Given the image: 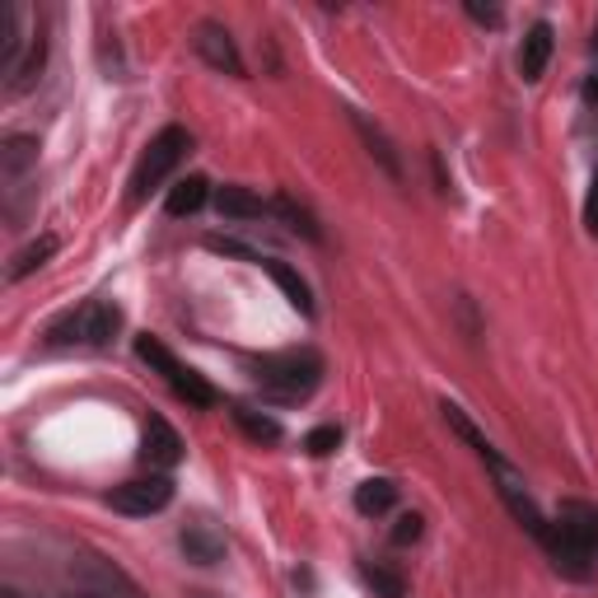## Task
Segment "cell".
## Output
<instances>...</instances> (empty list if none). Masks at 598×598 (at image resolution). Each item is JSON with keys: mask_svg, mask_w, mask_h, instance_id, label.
Here are the masks:
<instances>
[{"mask_svg": "<svg viewBox=\"0 0 598 598\" xmlns=\"http://www.w3.org/2000/svg\"><path fill=\"white\" fill-rule=\"evenodd\" d=\"M543 547H547L551 566H557L561 575H570V580H589L594 551H598V509L575 505V501L561 505V519L547 524Z\"/></svg>", "mask_w": 598, "mask_h": 598, "instance_id": "1", "label": "cell"}, {"mask_svg": "<svg viewBox=\"0 0 598 598\" xmlns=\"http://www.w3.org/2000/svg\"><path fill=\"white\" fill-rule=\"evenodd\" d=\"M252 379L276 398H305V393L318 389V379H323V360H318L313 351L262 355V360H252Z\"/></svg>", "mask_w": 598, "mask_h": 598, "instance_id": "2", "label": "cell"}, {"mask_svg": "<svg viewBox=\"0 0 598 598\" xmlns=\"http://www.w3.org/2000/svg\"><path fill=\"white\" fill-rule=\"evenodd\" d=\"M187 150H192V132H187V126H164V132L145 145V155H141L136 174H132V202H145L150 192H155L187 159Z\"/></svg>", "mask_w": 598, "mask_h": 598, "instance_id": "3", "label": "cell"}, {"mask_svg": "<svg viewBox=\"0 0 598 598\" xmlns=\"http://www.w3.org/2000/svg\"><path fill=\"white\" fill-rule=\"evenodd\" d=\"M136 355H141L155 374H164V383H168V389H174L183 402H192V408H216V389H210V383H206L197 370H187L159 337H136Z\"/></svg>", "mask_w": 598, "mask_h": 598, "instance_id": "4", "label": "cell"}, {"mask_svg": "<svg viewBox=\"0 0 598 598\" xmlns=\"http://www.w3.org/2000/svg\"><path fill=\"white\" fill-rule=\"evenodd\" d=\"M117 328H122V309L109 305V299H94L80 313H66L61 323H52L48 341L52 347H109Z\"/></svg>", "mask_w": 598, "mask_h": 598, "instance_id": "5", "label": "cell"}, {"mask_svg": "<svg viewBox=\"0 0 598 598\" xmlns=\"http://www.w3.org/2000/svg\"><path fill=\"white\" fill-rule=\"evenodd\" d=\"M482 463L491 467V477H496V496L505 501V509H509V515H515V524H519V528H528L533 538L543 543V533H547V515L538 509V501L528 496L524 477H519L515 467H509V463L501 458V448H496V444H491V448H482Z\"/></svg>", "mask_w": 598, "mask_h": 598, "instance_id": "6", "label": "cell"}, {"mask_svg": "<svg viewBox=\"0 0 598 598\" xmlns=\"http://www.w3.org/2000/svg\"><path fill=\"white\" fill-rule=\"evenodd\" d=\"M174 501V482L168 477H141V482H122L109 491V505L117 515H132V519H150Z\"/></svg>", "mask_w": 598, "mask_h": 598, "instance_id": "7", "label": "cell"}, {"mask_svg": "<svg viewBox=\"0 0 598 598\" xmlns=\"http://www.w3.org/2000/svg\"><path fill=\"white\" fill-rule=\"evenodd\" d=\"M192 48H197V56L206 61V66H216L225 75H244V56H239V48H234L229 29L216 24V19L197 24V33H192Z\"/></svg>", "mask_w": 598, "mask_h": 598, "instance_id": "8", "label": "cell"}, {"mask_svg": "<svg viewBox=\"0 0 598 598\" xmlns=\"http://www.w3.org/2000/svg\"><path fill=\"white\" fill-rule=\"evenodd\" d=\"M141 458H145L150 467H178V463H183V440H178V431H174V425H168L164 416H150V421H145Z\"/></svg>", "mask_w": 598, "mask_h": 598, "instance_id": "9", "label": "cell"}, {"mask_svg": "<svg viewBox=\"0 0 598 598\" xmlns=\"http://www.w3.org/2000/svg\"><path fill=\"white\" fill-rule=\"evenodd\" d=\"M347 117H351V126H355V136L365 141V150H370V159L383 168L389 178H402V164H398V150H393V141L379 132V126L365 117V113H355V109H347Z\"/></svg>", "mask_w": 598, "mask_h": 598, "instance_id": "10", "label": "cell"}, {"mask_svg": "<svg viewBox=\"0 0 598 598\" xmlns=\"http://www.w3.org/2000/svg\"><path fill=\"white\" fill-rule=\"evenodd\" d=\"M547 61H551V24H533L519 42V75L533 84V80H543L547 71Z\"/></svg>", "mask_w": 598, "mask_h": 598, "instance_id": "11", "label": "cell"}, {"mask_svg": "<svg viewBox=\"0 0 598 598\" xmlns=\"http://www.w3.org/2000/svg\"><path fill=\"white\" fill-rule=\"evenodd\" d=\"M206 197H210V183L206 178H197V174H192V178H178L174 187H168V216H197V210L206 206Z\"/></svg>", "mask_w": 598, "mask_h": 598, "instance_id": "12", "label": "cell"}, {"mask_svg": "<svg viewBox=\"0 0 598 598\" xmlns=\"http://www.w3.org/2000/svg\"><path fill=\"white\" fill-rule=\"evenodd\" d=\"M216 210L225 220H262L267 216L262 197H252L248 187H216Z\"/></svg>", "mask_w": 598, "mask_h": 598, "instance_id": "13", "label": "cell"}, {"mask_svg": "<svg viewBox=\"0 0 598 598\" xmlns=\"http://www.w3.org/2000/svg\"><path fill=\"white\" fill-rule=\"evenodd\" d=\"M183 551L197 566H216L220 561V551H225V543H220V533L210 528V524H187L183 528Z\"/></svg>", "mask_w": 598, "mask_h": 598, "instance_id": "14", "label": "cell"}, {"mask_svg": "<svg viewBox=\"0 0 598 598\" xmlns=\"http://www.w3.org/2000/svg\"><path fill=\"white\" fill-rule=\"evenodd\" d=\"M262 271L286 290V299H290L299 313H305V318L313 313V290H309V281H305V276H299L295 267H286V262H262Z\"/></svg>", "mask_w": 598, "mask_h": 598, "instance_id": "15", "label": "cell"}, {"mask_svg": "<svg viewBox=\"0 0 598 598\" xmlns=\"http://www.w3.org/2000/svg\"><path fill=\"white\" fill-rule=\"evenodd\" d=\"M393 501H398V486L389 477H370V482L355 486V509H360V515H370V519L374 515H389Z\"/></svg>", "mask_w": 598, "mask_h": 598, "instance_id": "16", "label": "cell"}, {"mask_svg": "<svg viewBox=\"0 0 598 598\" xmlns=\"http://www.w3.org/2000/svg\"><path fill=\"white\" fill-rule=\"evenodd\" d=\"M33 159H38V141L33 136H10L6 150H0V174H6V183H14Z\"/></svg>", "mask_w": 598, "mask_h": 598, "instance_id": "17", "label": "cell"}, {"mask_svg": "<svg viewBox=\"0 0 598 598\" xmlns=\"http://www.w3.org/2000/svg\"><path fill=\"white\" fill-rule=\"evenodd\" d=\"M42 56H48V42H42V33H33L29 38V52H24V61L10 71V94H19V90H29V84L38 80V71H42Z\"/></svg>", "mask_w": 598, "mask_h": 598, "instance_id": "18", "label": "cell"}, {"mask_svg": "<svg viewBox=\"0 0 598 598\" xmlns=\"http://www.w3.org/2000/svg\"><path fill=\"white\" fill-rule=\"evenodd\" d=\"M271 210H276V216H281V220H286V225L295 229V234H305V239H313V244L323 239V229L313 225V216H309L305 206H295V197H286V192H281V197L271 202Z\"/></svg>", "mask_w": 598, "mask_h": 598, "instance_id": "19", "label": "cell"}, {"mask_svg": "<svg viewBox=\"0 0 598 598\" xmlns=\"http://www.w3.org/2000/svg\"><path fill=\"white\" fill-rule=\"evenodd\" d=\"M234 421H239V431L248 440H258V444H276V440H281V425H276L271 416H262V412H252V408H234Z\"/></svg>", "mask_w": 598, "mask_h": 598, "instance_id": "20", "label": "cell"}, {"mask_svg": "<svg viewBox=\"0 0 598 598\" xmlns=\"http://www.w3.org/2000/svg\"><path fill=\"white\" fill-rule=\"evenodd\" d=\"M52 252H56V239H52V234H48V239H38V244H29V248L14 258V267H10V281H24V276L38 271L42 262L52 258Z\"/></svg>", "mask_w": 598, "mask_h": 598, "instance_id": "21", "label": "cell"}, {"mask_svg": "<svg viewBox=\"0 0 598 598\" xmlns=\"http://www.w3.org/2000/svg\"><path fill=\"white\" fill-rule=\"evenodd\" d=\"M206 248H210V252H225V258H244V262H252V267H262V252H252V248L239 244V239H220V234H210Z\"/></svg>", "mask_w": 598, "mask_h": 598, "instance_id": "22", "label": "cell"}, {"mask_svg": "<svg viewBox=\"0 0 598 598\" xmlns=\"http://www.w3.org/2000/svg\"><path fill=\"white\" fill-rule=\"evenodd\" d=\"M341 444V431L337 425H318V431H309V440H305V448L313 458H323V454H332V448Z\"/></svg>", "mask_w": 598, "mask_h": 598, "instance_id": "23", "label": "cell"}, {"mask_svg": "<svg viewBox=\"0 0 598 598\" xmlns=\"http://www.w3.org/2000/svg\"><path fill=\"white\" fill-rule=\"evenodd\" d=\"M365 580H370L383 598H402V580H398V575H389L383 566H374V561H365Z\"/></svg>", "mask_w": 598, "mask_h": 598, "instance_id": "24", "label": "cell"}, {"mask_svg": "<svg viewBox=\"0 0 598 598\" xmlns=\"http://www.w3.org/2000/svg\"><path fill=\"white\" fill-rule=\"evenodd\" d=\"M416 538H421V515H402L398 528H393V543L408 547V543H416Z\"/></svg>", "mask_w": 598, "mask_h": 598, "instance_id": "25", "label": "cell"}, {"mask_svg": "<svg viewBox=\"0 0 598 598\" xmlns=\"http://www.w3.org/2000/svg\"><path fill=\"white\" fill-rule=\"evenodd\" d=\"M585 229L598 239V174H594V183H589V197H585Z\"/></svg>", "mask_w": 598, "mask_h": 598, "instance_id": "26", "label": "cell"}, {"mask_svg": "<svg viewBox=\"0 0 598 598\" xmlns=\"http://www.w3.org/2000/svg\"><path fill=\"white\" fill-rule=\"evenodd\" d=\"M467 14H473L477 24H501V10H491V6H477V0H467Z\"/></svg>", "mask_w": 598, "mask_h": 598, "instance_id": "27", "label": "cell"}, {"mask_svg": "<svg viewBox=\"0 0 598 598\" xmlns=\"http://www.w3.org/2000/svg\"><path fill=\"white\" fill-rule=\"evenodd\" d=\"M585 103H589V109H598V66L585 75Z\"/></svg>", "mask_w": 598, "mask_h": 598, "instance_id": "28", "label": "cell"}, {"mask_svg": "<svg viewBox=\"0 0 598 598\" xmlns=\"http://www.w3.org/2000/svg\"><path fill=\"white\" fill-rule=\"evenodd\" d=\"M71 598H103V594H94V589H84V594H71Z\"/></svg>", "mask_w": 598, "mask_h": 598, "instance_id": "29", "label": "cell"}, {"mask_svg": "<svg viewBox=\"0 0 598 598\" xmlns=\"http://www.w3.org/2000/svg\"><path fill=\"white\" fill-rule=\"evenodd\" d=\"M594 56H598V29H594Z\"/></svg>", "mask_w": 598, "mask_h": 598, "instance_id": "30", "label": "cell"}, {"mask_svg": "<svg viewBox=\"0 0 598 598\" xmlns=\"http://www.w3.org/2000/svg\"><path fill=\"white\" fill-rule=\"evenodd\" d=\"M6 598H19V594H6Z\"/></svg>", "mask_w": 598, "mask_h": 598, "instance_id": "31", "label": "cell"}]
</instances>
